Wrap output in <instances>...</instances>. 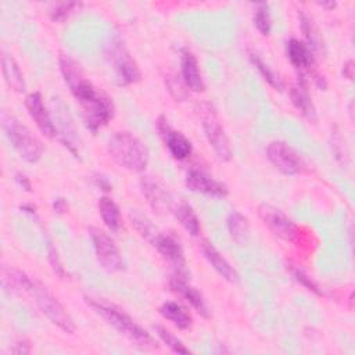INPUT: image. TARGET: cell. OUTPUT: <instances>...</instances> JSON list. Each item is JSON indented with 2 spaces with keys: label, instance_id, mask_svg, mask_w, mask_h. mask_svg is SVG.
<instances>
[{
  "label": "cell",
  "instance_id": "6da1fadb",
  "mask_svg": "<svg viewBox=\"0 0 355 355\" xmlns=\"http://www.w3.org/2000/svg\"><path fill=\"white\" fill-rule=\"evenodd\" d=\"M58 64L65 83L80 107L86 128L93 133L97 132L114 116L111 98L83 76L79 64L69 55L60 54Z\"/></svg>",
  "mask_w": 355,
  "mask_h": 355
},
{
  "label": "cell",
  "instance_id": "7a4b0ae2",
  "mask_svg": "<svg viewBox=\"0 0 355 355\" xmlns=\"http://www.w3.org/2000/svg\"><path fill=\"white\" fill-rule=\"evenodd\" d=\"M1 282L6 290L11 293L24 291L29 294L42 313L58 329L62 331L72 334L75 331V324L67 309L61 305V302L51 294V291L40 283L37 279H32L25 272L15 268H3L1 270Z\"/></svg>",
  "mask_w": 355,
  "mask_h": 355
},
{
  "label": "cell",
  "instance_id": "3957f363",
  "mask_svg": "<svg viewBox=\"0 0 355 355\" xmlns=\"http://www.w3.org/2000/svg\"><path fill=\"white\" fill-rule=\"evenodd\" d=\"M87 305L103 318L108 324H111L115 330L123 334L128 340H130L135 345L143 349H155L158 348L155 340L151 334L137 324L128 313L121 311L119 308L110 305L103 301H96L93 298H86Z\"/></svg>",
  "mask_w": 355,
  "mask_h": 355
},
{
  "label": "cell",
  "instance_id": "277c9868",
  "mask_svg": "<svg viewBox=\"0 0 355 355\" xmlns=\"http://www.w3.org/2000/svg\"><path fill=\"white\" fill-rule=\"evenodd\" d=\"M111 158L123 169L140 173L148 165L146 144L132 132H116L108 141Z\"/></svg>",
  "mask_w": 355,
  "mask_h": 355
},
{
  "label": "cell",
  "instance_id": "5b68a950",
  "mask_svg": "<svg viewBox=\"0 0 355 355\" xmlns=\"http://www.w3.org/2000/svg\"><path fill=\"white\" fill-rule=\"evenodd\" d=\"M0 122L10 143L14 146L24 161L35 164L42 158L43 146L25 125H22L7 111H1Z\"/></svg>",
  "mask_w": 355,
  "mask_h": 355
},
{
  "label": "cell",
  "instance_id": "8992f818",
  "mask_svg": "<svg viewBox=\"0 0 355 355\" xmlns=\"http://www.w3.org/2000/svg\"><path fill=\"white\" fill-rule=\"evenodd\" d=\"M105 55L115 71L119 85L129 86L140 80L141 72L139 69V65L136 64L135 58L119 37L112 39L111 43L107 44Z\"/></svg>",
  "mask_w": 355,
  "mask_h": 355
},
{
  "label": "cell",
  "instance_id": "52a82bcc",
  "mask_svg": "<svg viewBox=\"0 0 355 355\" xmlns=\"http://www.w3.org/2000/svg\"><path fill=\"white\" fill-rule=\"evenodd\" d=\"M266 155L270 164L283 175L295 176L306 171V162L304 158L286 141H270L266 148Z\"/></svg>",
  "mask_w": 355,
  "mask_h": 355
},
{
  "label": "cell",
  "instance_id": "ba28073f",
  "mask_svg": "<svg viewBox=\"0 0 355 355\" xmlns=\"http://www.w3.org/2000/svg\"><path fill=\"white\" fill-rule=\"evenodd\" d=\"M89 234L93 243L97 262L107 272H118L123 269V259L115 241L101 229L90 226Z\"/></svg>",
  "mask_w": 355,
  "mask_h": 355
},
{
  "label": "cell",
  "instance_id": "9c48e42d",
  "mask_svg": "<svg viewBox=\"0 0 355 355\" xmlns=\"http://www.w3.org/2000/svg\"><path fill=\"white\" fill-rule=\"evenodd\" d=\"M202 129L204 135L212 147L214 153L220 161H229L232 158V148L229 144V139L225 133V129L211 105H205L202 112Z\"/></svg>",
  "mask_w": 355,
  "mask_h": 355
},
{
  "label": "cell",
  "instance_id": "30bf717a",
  "mask_svg": "<svg viewBox=\"0 0 355 355\" xmlns=\"http://www.w3.org/2000/svg\"><path fill=\"white\" fill-rule=\"evenodd\" d=\"M258 215L276 237L293 241L298 236L297 225L280 208L270 204H261L258 207Z\"/></svg>",
  "mask_w": 355,
  "mask_h": 355
},
{
  "label": "cell",
  "instance_id": "8fae6325",
  "mask_svg": "<svg viewBox=\"0 0 355 355\" xmlns=\"http://www.w3.org/2000/svg\"><path fill=\"white\" fill-rule=\"evenodd\" d=\"M286 53L287 58L290 60L291 65L298 71L300 76L311 75L320 87L326 86L323 76H320L315 69L313 54L306 43L298 39H290L286 44Z\"/></svg>",
  "mask_w": 355,
  "mask_h": 355
},
{
  "label": "cell",
  "instance_id": "7c38bea8",
  "mask_svg": "<svg viewBox=\"0 0 355 355\" xmlns=\"http://www.w3.org/2000/svg\"><path fill=\"white\" fill-rule=\"evenodd\" d=\"M148 243H151L155 250L162 255V258L175 269L176 276L186 277L187 268L184 254L179 241L175 237L157 230V233L151 237Z\"/></svg>",
  "mask_w": 355,
  "mask_h": 355
},
{
  "label": "cell",
  "instance_id": "4fadbf2b",
  "mask_svg": "<svg viewBox=\"0 0 355 355\" xmlns=\"http://www.w3.org/2000/svg\"><path fill=\"white\" fill-rule=\"evenodd\" d=\"M184 183L189 190L209 197L223 198L229 194L227 187L222 182L214 179L201 169H190L184 178Z\"/></svg>",
  "mask_w": 355,
  "mask_h": 355
},
{
  "label": "cell",
  "instance_id": "5bb4252c",
  "mask_svg": "<svg viewBox=\"0 0 355 355\" xmlns=\"http://www.w3.org/2000/svg\"><path fill=\"white\" fill-rule=\"evenodd\" d=\"M25 107L28 110L29 116L33 119V122L36 123V126L39 128V130L49 139H54L58 135V130L54 125V122L51 121L47 108L43 103V97L39 92H33L31 94L26 96L25 98Z\"/></svg>",
  "mask_w": 355,
  "mask_h": 355
},
{
  "label": "cell",
  "instance_id": "9a60e30c",
  "mask_svg": "<svg viewBox=\"0 0 355 355\" xmlns=\"http://www.w3.org/2000/svg\"><path fill=\"white\" fill-rule=\"evenodd\" d=\"M158 132L165 143V147L175 159L182 161L191 155L193 146L190 140L183 133L173 130L164 116L158 119Z\"/></svg>",
  "mask_w": 355,
  "mask_h": 355
},
{
  "label": "cell",
  "instance_id": "2e32d148",
  "mask_svg": "<svg viewBox=\"0 0 355 355\" xmlns=\"http://www.w3.org/2000/svg\"><path fill=\"white\" fill-rule=\"evenodd\" d=\"M140 186H141V191H143L144 197L147 198V202L150 204V207L154 211H157L158 214H162L171 208L172 198H171L168 190L158 180H155L150 176H146L141 179Z\"/></svg>",
  "mask_w": 355,
  "mask_h": 355
},
{
  "label": "cell",
  "instance_id": "e0dca14e",
  "mask_svg": "<svg viewBox=\"0 0 355 355\" xmlns=\"http://www.w3.org/2000/svg\"><path fill=\"white\" fill-rule=\"evenodd\" d=\"M180 72H182L183 83L186 85L187 89L193 92H202L205 89L202 75L198 67V61L189 49L182 50Z\"/></svg>",
  "mask_w": 355,
  "mask_h": 355
},
{
  "label": "cell",
  "instance_id": "ac0fdd59",
  "mask_svg": "<svg viewBox=\"0 0 355 355\" xmlns=\"http://www.w3.org/2000/svg\"><path fill=\"white\" fill-rule=\"evenodd\" d=\"M169 287L173 293H176L182 298H184L202 318H209V311H208L204 297L201 295V293L198 290H196L193 286H190L186 282V277L173 276L169 282Z\"/></svg>",
  "mask_w": 355,
  "mask_h": 355
},
{
  "label": "cell",
  "instance_id": "d6986e66",
  "mask_svg": "<svg viewBox=\"0 0 355 355\" xmlns=\"http://www.w3.org/2000/svg\"><path fill=\"white\" fill-rule=\"evenodd\" d=\"M200 248L204 258L219 276H222L229 283H236L239 280V275L234 270V268L227 262L225 257L220 255V252L208 240H202L200 243Z\"/></svg>",
  "mask_w": 355,
  "mask_h": 355
},
{
  "label": "cell",
  "instance_id": "ffe728a7",
  "mask_svg": "<svg viewBox=\"0 0 355 355\" xmlns=\"http://www.w3.org/2000/svg\"><path fill=\"white\" fill-rule=\"evenodd\" d=\"M290 96L294 107L301 112L302 116H305L309 121L316 119V110L312 103V97L309 94L305 76L298 75V80L295 85H293L290 90Z\"/></svg>",
  "mask_w": 355,
  "mask_h": 355
},
{
  "label": "cell",
  "instance_id": "44dd1931",
  "mask_svg": "<svg viewBox=\"0 0 355 355\" xmlns=\"http://www.w3.org/2000/svg\"><path fill=\"white\" fill-rule=\"evenodd\" d=\"M159 313L168 319L169 322H172L178 329L180 330H186L191 326L193 323V318L191 315L178 302L175 301H166L159 306Z\"/></svg>",
  "mask_w": 355,
  "mask_h": 355
},
{
  "label": "cell",
  "instance_id": "7402d4cb",
  "mask_svg": "<svg viewBox=\"0 0 355 355\" xmlns=\"http://www.w3.org/2000/svg\"><path fill=\"white\" fill-rule=\"evenodd\" d=\"M1 69L6 83L15 92L22 93L25 90V82L22 72L17 64V61L10 54H3L1 57Z\"/></svg>",
  "mask_w": 355,
  "mask_h": 355
},
{
  "label": "cell",
  "instance_id": "603a6c76",
  "mask_svg": "<svg viewBox=\"0 0 355 355\" xmlns=\"http://www.w3.org/2000/svg\"><path fill=\"white\" fill-rule=\"evenodd\" d=\"M98 212L100 216L104 222V225L112 230V232H118L122 226V219H121V212L118 205L114 202V200H111L110 197H101L98 200Z\"/></svg>",
  "mask_w": 355,
  "mask_h": 355
},
{
  "label": "cell",
  "instance_id": "cb8c5ba5",
  "mask_svg": "<svg viewBox=\"0 0 355 355\" xmlns=\"http://www.w3.org/2000/svg\"><path fill=\"white\" fill-rule=\"evenodd\" d=\"M175 218L178 219V222L182 225V227L191 236H198L201 232V226H200V219L197 216V214L194 212V209L186 204L182 202L179 204L175 211Z\"/></svg>",
  "mask_w": 355,
  "mask_h": 355
},
{
  "label": "cell",
  "instance_id": "d4e9b609",
  "mask_svg": "<svg viewBox=\"0 0 355 355\" xmlns=\"http://www.w3.org/2000/svg\"><path fill=\"white\" fill-rule=\"evenodd\" d=\"M227 230L236 243H244L248 236L247 218L237 211L230 212L227 216Z\"/></svg>",
  "mask_w": 355,
  "mask_h": 355
},
{
  "label": "cell",
  "instance_id": "484cf974",
  "mask_svg": "<svg viewBox=\"0 0 355 355\" xmlns=\"http://www.w3.org/2000/svg\"><path fill=\"white\" fill-rule=\"evenodd\" d=\"M250 61L252 62V65L259 71V73L262 75V78L275 89V90H283L284 85L282 82V79L269 68L268 64H265V61L255 53H250Z\"/></svg>",
  "mask_w": 355,
  "mask_h": 355
},
{
  "label": "cell",
  "instance_id": "4316f807",
  "mask_svg": "<svg viewBox=\"0 0 355 355\" xmlns=\"http://www.w3.org/2000/svg\"><path fill=\"white\" fill-rule=\"evenodd\" d=\"M254 25L257 28V31L263 35L268 36L270 33V28H272V22H270V12H269V6L266 3H258L254 8Z\"/></svg>",
  "mask_w": 355,
  "mask_h": 355
},
{
  "label": "cell",
  "instance_id": "83f0119b",
  "mask_svg": "<svg viewBox=\"0 0 355 355\" xmlns=\"http://www.w3.org/2000/svg\"><path fill=\"white\" fill-rule=\"evenodd\" d=\"M80 6H82V4L78 3V1H61V3H55V4L50 8L49 14H50L51 21L61 24V22H64L65 19H68L69 15H71L76 8H79Z\"/></svg>",
  "mask_w": 355,
  "mask_h": 355
},
{
  "label": "cell",
  "instance_id": "f1b7e54d",
  "mask_svg": "<svg viewBox=\"0 0 355 355\" xmlns=\"http://www.w3.org/2000/svg\"><path fill=\"white\" fill-rule=\"evenodd\" d=\"M154 329H155V331H157V336L162 340L164 344H166V347H168L171 351H173V352H176V354H190L189 348H186L184 344H183L176 336H173L169 330H166L165 327H162V326H159V324H157Z\"/></svg>",
  "mask_w": 355,
  "mask_h": 355
},
{
  "label": "cell",
  "instance_id": "f546056e",
  "mask_svg": "<svg viewBox=\"0 0 355 355\" xmlns=\"http://www.w3.org/2000/svg\"><path fill=\"white\" fill-rule=\"evenodd\" d=\"M300 21H301V29L308 40L309 49H318L319 47V35L316 33V29L311 21V18L305 12L300 11Z\"/></svg>",
  "mask_w": 355,
  "mask_h": 355
},
{
  "label": "cell",
  "instance_id": "4dcf8cb0",
  "mask_svg": "<svg viewBox=\"0 0 355 355\" xmlns=\"http://www.w3.org/2000/svg\"><path fill=\"white\" fill-rule=\"evenodd\" d=\"M291 272H293L294 279H295L300 284H302L306 290H309V291H312V293H315V294H318V295H323V291L320 290V287H319V286L313 282V279L309 277L304 270H301V269H298V268H293Z\"/></svg>",
  "mask_w": 355,
  "mask_h": 355
},
{
  "label": "cell",
  "instance_id": "1f68e13d",
  "mask_svg": "<svg viewBox=\"0 0 355 355\" xmlns=\"http://www.w3.org/2000/svg\"><path fill=\"white\" fill-rule=\"evenodd\" d=\"M47 257H49V262L51 265V269L53 272L60 277V279H64L65 277V270H64V266L58 258V254L54 248V245L49 241L47 244Z\"/></svg>",
  "mask_w": 355,
  "mask_h": 355
},
{
  "label": "cell",
  "instance_id": "d6a6232c",
  "mask_svg": "<svg viewBox=\"0 0 355 355\" xmlns=\"http://www.w3.org/2000/svg\"><path fill=\"white\" fill-rule=\"evenodd\" d=\"M15 180H17V183L22 187V189H25L26 191H31V182H29V179L25 176V175H21V173H17L15 175Z\"/></svg>",
  "mask_w": 355,
  "mask_h": 355
},
{
  "label": "cell",
  "instance_id": "836d02e7",
  "mask_svg": "<svg viewBox=\"0 0 355 355\" xmlns=\"http://www.w3.org/2000/svg\"><path fill=\"white\" fill-rule=\"evenodd\" d=\"M53 208L57 211V212H65L68 205H67V201L64 198H57L54 200L53 202Z\"/></svg>",
  "mask_w": 355,
  "mask_h": 355
},
{
  "label": "cell",
  "instance_id": "e575fe53",
  "mask_svg": "<svg viewBox=\"0 0 355 355\" xmlns=\"http://www.w3.org/2000/svg\"><path fill=\"white\" fill-rule=\"evenodd\" d=\"M352 64H354V62L349 60V61L344 65V68H343V75H344L347 79H352V72H354Z\"/></svg>",
  "mask_w": 355,
  "mask_h": 355
},
{
  "label": "cell",
  "instance_id": "d590c367",
  "mask_svg": "<svg viewBox=\"0 0 355 355\" xmlns=\"http://www.w3.org/2000/svg\"><path fill=\"white\" fill-rule=\"evenodd\" d=\"M341 141H343V140H341V137H340V136H337V139H333V143H334V144H333V147H338V148H343V146H341ZM334 154H336V157H337V158H340V157H344V154H343V153H340L338 150H336V151H334Z\"/></svg>",
  "mask_w": 355,
  "mask_h": 355
},
{
  "label": "cell",
  "instance_id": "8d00e7d4",
  "mask_svg": "<svg viewBox=\"0 0 355 355\" xmlns=\"http://www.w3.org/2000/svg\"><path fill=\"white\" fill-rule=\"evenodd\" d=\"M320 7L326 8V10H330V8H334L336 7V3L334 1H330V3H326V1H322V3H318Z\"/></svg>",
  "mask_w": 355,
  "mask_h": 355
}]
</instances>
